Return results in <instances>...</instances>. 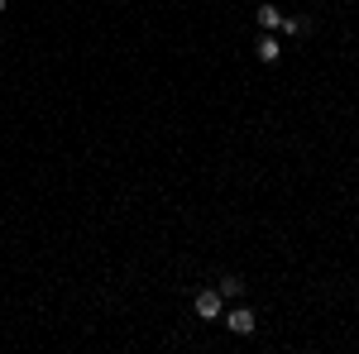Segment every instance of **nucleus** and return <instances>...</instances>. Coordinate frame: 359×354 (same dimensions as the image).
<instances>
[{"label": "nucleus", "mask_w": 359, "mask_h": 354, "mask_svg": "<svg viewBox=\"0 0 359 354\" xmlns=\"http://www.w3.org/2000/svg\"><path fill=\"white\" fill-rule=\"evenodd\" d=\"M254 20H259L264 34H273V29L283 25V10H278V5H259V15H254Z\"/></svg>", "instance_id": "obj_4"}, {"label": "nucleus", "mask_w": 359, "mask_h": 354, "mask_svg": "<svg viewBox=\"0 0 359 354\" xmlns=\"http://www.w3.org/2000/svg\"><path fill=\"white\" fill-rule=\"evenodd\" d=\"M0 10H5V0H0Z\"/></svg>", "instance_id": "obj_7"}, {"label": "nucleus", "mask_w": 359, "mask_h": 354, "mask_svg": "<svg viewBox=\"0 0 359 354\" xmlns=\"http://www.w3.org/2000/svg\"><path fill=\"white\" fill-rule=\"evenodd\" d=\"M278 29H283V34H306V20H292V15H283V25H278Z\"/></svg>", "instance_id": "obj_6"}, {"label": "nucleus", "mask_w": 359, "mask_h": 354, "mask_svg": "<svg viewBox=\"0 0 359 354\" xmlns=\"http://www.w3.org/2000/svg\"><path fill=\"white\" fill-rule=\"evenodd\" d=\"M225 326L235 330V335H254V326H259V316H254L249 306H230V316H225Z\"/></svg>", "instance_id": "obj_2"}, {"label": "nucleus", "mask_w": 359, "mask_h": 354, "mask_svg": "<svg viewBox=\"0 0 359 354\" xmlns=\"http://www.w3.org/2000/svg\"><path fill=\"white\" fill-rule=\"evenodd\" d=\"M254 57H259V62H278V57H283V48H278L273 34H264V39L254 43Z\"/></svg>", "instance_id": "obj_3"}, {"label": "nucleus", "mask_w": 359, "mask_h": 354, "mask_svg": "<svg viewBox=\"0 0 359 354\" xmlns=\"http://www.w3.org/2000/svg\"><path fill=\"white\" fill-rule=\"evenodd\" d=\"M221 311H225L221 287H216V292H196V316H201V321H216Z\"/></svg>", "instance_id": "obj_1"}, {"label": "nucleus", "mask_w": 359, "mask_h": 354, "mask_svg": "<svg viewBox=\"0 0 359 354\" xmlns=\"http://www.w3.org/2000/svg\"><path fill=\"white\" fill-rule=\"evenodd\" d=\"M240 292H245L240 278H221V297H240Z\"/></svg>", "instance_id": "obj_5"}]
</instances>
